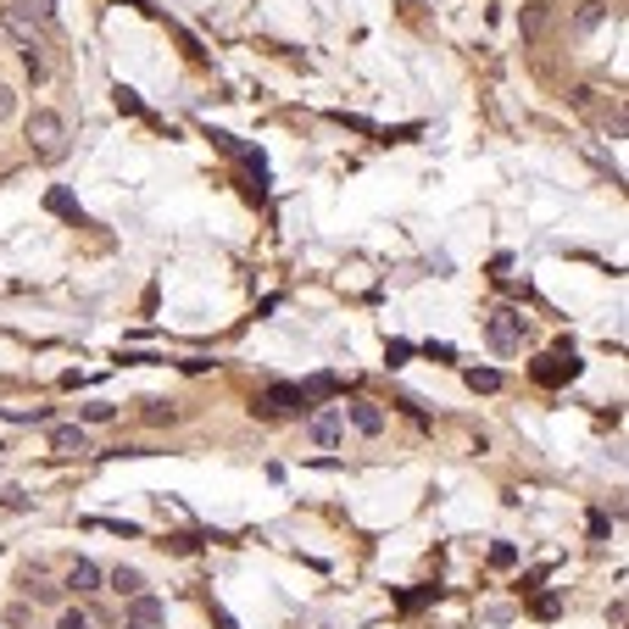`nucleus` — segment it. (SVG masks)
Masks as SVG:
<instances>
[{
	"label": "nucleus",
	"mask_w": 629,
	"mask_h": 629,
	"mask_svg": "<svg viewBox=\"0 0 629 629\" xmlns=\"http://www.w3.org/2000/svg\"><path fill=\"white\" fill-rule=\"evenodd\" d=\"M117 407H106V401H95V407H84V424H106Z\"/></svg>",
	"instance_id": "obj_17"
},
{
	"label": "nucleus",
	"mask_w": 629,
	"mask_h": 629,
	"mask_svg": "<svg viewBox=\"0 0 629 629\" xmlns=\"http://www.w3.org/2000/svg\"><path fill=\"white\" fill-rule=\"evenodd\" d=\"M484 340H490V351H502V356H513V351L524 345V312H513V306H502V312H490V324H484Z\"/></svg>",
	"instance_id": "obj_2"
},
{
	"label": "nucleus",
	"mask_w": 629,
	"mask_h": 629,
	"mask_svg": "<svg viewBox=\"0 0 629 629\" xmlns=\"http://www.w3.org/2000/svg\"><path fill=\"white\" fill-rule=\"evenodd\" d=\"M301 395H306V401H312V395H334V379H329V374H318V379H306V384H301Z\"/></svg>",
	"instance_id": "obj_15"
},
{
	"label": "nucleus",
	"mask_w": 629,
	"mask_h": 629,
	"mask_svg": "<svg viewBox=\"0 0 629 629\" xmlns=\"http://www.w3.org/2000/svg\"><path fill=\"white\" fill-rule=\"evenodd\" d=\"M51 445H56V452H67V457H78V452H89V434H84V424H56V429H51Z\"/></svg>",
	"instance_id": "obj_7"
},
{
	"label": "nucleus",
	"mask_w": 629,
	"mask_h": 629,
	"mask_svg": "<svg viewBox=\"0 0 629 629\" xmlns=\"http://www.w3.org/2000/svg\"><path fill=\"white\" fill-rule=\"evenodd\" d=\"M28 140H34L45 156H56V151H62V140H67V123H62V112L39 106V112L28 117Z\"/></svg>",
	"instance_id": "obj_3"
},
{
	"label": "nucleus",
	"mask_w": 629,
	"mask_h": 629,
	"mask_svg": "<svg viewBox=\"0 0 629 629\" xmlns=\"http://www.w3.org/2000/svg\"><path fill=\"white\" fill-rule=\"evenodd\" d=\"M106 585H112L117 596H140V591H145V574H140V568H128V563H117V568L106 574Z\"/></svg>",
	"instance_id": "obj_10"
},
{
	"label": "nucleus",
	"mask_w": 629,
	"mask_h": 629,
	"mask_svg": "<svg viewBox=\"0 0 629 629\" xmlns=\"http://www.w3.org/2000/svg\"><path fill=\"white\" fill-rule=\"evenodd\" d=\"M23 73H28L34 84L45 78V51H39V39H34V45H23Z\"/></svg>",
	"instance_id": "obj_12"
},
{
	"label": "nucleus",
	"mask_w": 629,
	"mask_h": 629,
	"mask_svg": "<svg viewBox=\"0 0 629 629\" xmlns=\"http://www.w3.org/2000/svg\"><path fill=\"white\" fill-rule=\"evenodd\" d=\"M12 112H17V89H12V84H0V123H6Z\"/></svg>",
	"instance_id": "obj_16"
},
{
	"label": "nucleus",
	"mask_w": 629,
	"mask_h": 629,
	"mask_svg": "<svg viewBox=\"0 0 629 629\" xmlns=\"http://www.w3.org/2000/svg\"><path fill=\"white\" fill-rule=\"evenodd\" d=\"M51 23H56V0H6V12H0V28L17 45H34Z\"/></svg>",
	"instance_id": "obj_1"
},
{
	"label": "nucleus",
	"mask_w": 629,
	"mask_h": 629,
	"mask_svg": "<svg viewBox=\"0 0 629 629\" xmlns=\"http://www.w3.org/2000/svg\"><path fill=\"white\" fill-rule=\"evenodd\" d=\"M596 23H602V0H591V6L579 12V28H596Z\"/></svg>",
	"instance_id": "obj_18"
},
{
	"label": "nucleus",
	"mask_w": 629,
	"mask_h": 629,
	"mask_svg": "<svg viewBox=\"0 0 629 629\" xmlns=\"http://www.w3.org/2000/svg\"><path fill=\"white\" fill-rule=\"evenodd\" d=\"M574 374H579L574 356H568V363H563V356H541V363H534V379H541V384H563V379H574Z\"/></svg>",
	"instance_id": "obj_9"
},
{
	"label": "nucleus",
	"mask_w": 629,
	"mask_h": 629,
	"mask_svg": "<svg viewBox=\"0 0 629 629\" xmlns=\"http://www.w3.org/2000/svg\"><path fill=\"white\" fill-rule=\"evenodd\" d=\"M340 434H345V407H324V413H312V418H306V440H312V445H324V452H334Z\"/></svg>",
	"instance_id": "obj_4"
},
{
	"label": "nucleus",
	"mask_w": 629,
	"mask_h": 629,
	"mask_svg": "<svg viewBox=\"0 0 629 629\" xmlns=\"http://www.w3.org/2000/svg\"><path fill=\"white\" fill-rule=\"evenodd\" d=\"M101 579H106V574H101L95 563H89V557H78V563L67 568V591H78V596H89V591H101Z\"/></svg>",
	"instance_id": "obj_6"
},
{
	"label": "nucleus",
	"mask_w": 629,
	"mask_h": 629,
	"mask_svg": "<svg viewBox=\"0 0 629 629\" xmlns=\"http://www.w3.org/2000/svg\"><path fill=\"white\" fill-rule=\"evenodd\" d=\"M0 502H6L12 513H23V507H28V496H23V490H0Z\"/></svg>",
	"instance_id": "obj_19"
},
{
	"label": "nucleus",
	"mask_w": 629,
	"mask_h": 629,
	"mask_svg": "<svg viewBox=\"0 0 629 629\" xmlns=\"http://www.w3.org/2000/svg\"><path fill=\"white\" fill-rule=\"evenodd\" d=\"M117 112H140V95H134V89H117Z\"/></svg>",
	"instance_id": "obj_20"
},
{
	"label": "nucleus",
	"mask_w": 629,
	"mask_h": 629,
	"mask_svg": "<svg viewBox=\"0 0 629 629\" xmlns=\"http://www.w3.org/2000/svg\"><path fill=\"white\" fill-rule=\"evenodd\" d=\"M468 384L490 395V390H502V374H496V368H468Z\"/></svg>",
	"instance_id": "obj_13"
},
{
	"label": "nucleus",
	"mask_w": 629,
	"mask_h": 629,
	"mask_svg": "<svg viewBox=\"0 0 629 629\" xmlns=\"http://www.w3.org/2000/svg\"><path fill=\"white\" fill-rule=\"evenodd\" d=\"M290 407H306V395H301V384H274L262 401H256V413L262 418H274V413H290Z\"/></svg>",
	"instance_id": "obj_5"
},
{
	"label": "nucleus",
	"mask_w": 629,
	"mask_h": 629,
	"mask_svg": "<svg viewBox=\"0 0 629 629\" xmlns=\"http://www.w3.org/2000/svg\"><path fill=\"white\" fill-rule=\"evenodd\" d=\"M351 424H356V434H384V413L374 407V401H351Z\"/></svg>",
	"instance_id": "obj_8"
},
{
	"label": "nucleus",
	"mask_w": 629,
	"mask_h": 629,
	"mask_svg": "<svg viewBox=\"0 0 629 629\" xmlns=\"http://www.w3.org/2000/svg\"><path fill=\"white\" fill-rule=\"evenodd\" d=\"M56 629H95V613H84V607H67L56 618Z\"/></svg>",
	"instance_id": "obj_14"
},
{
	"label": "nucleus",
	"mask_w": 629,
	"mask_h": 629,
	"mask_svg": "<svg viewBox=\"0 0 629 629\" xmlns=\"http://www.w3.org/2000/svg\"><path fill=\"white\" fill-rule=\"evenodd\" d=\"M128 629H151V624H128Z\"/></svg>",
	"instance_id": "obj_21"
},
{
	"label": "nucleus",
	"mask_w": 629,
	"mask_h": 629,
	"mask_svg": "<svg viewBox=\"0 0 629 629\" xmlns=\"http://www.w3.org/2000/svg\"><path fill=\"white\" fill-rule=\"evenodd\" d=\"M162 613H167V607L140 591V596H134V607H128V624H162Z\"/></svg>",
	"instance_id": "obj_11"
}]
</instances>
